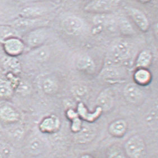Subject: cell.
<instances>
[{
    "mask_svg": "<svg viewBox=\"0 0 158 158\" xmlns=\"http://www.w3.org/2000/svg\"><path fill=\"white\" fill-rule=\"evenodd\" d=\"M146 144L140 135H134L126 141L124 151L129 158H143L146 154Z\"/></svg>",
    "mask_w": 158,
    "mask_h": 158,
    "instance_id": "obj_1",
    "label": "cell"
},
{
    "mask_svg": "<svg viewBox=\"0 0 158 158\" xmlns=\"http://www.w3.org/2000/svg\"><path fill=\"white\" fill-rule=\"evenodd\" d=\"M131 54V47L125 41H120L112 48L107 64L117 65L128 58Z\"/></svg>",
    "mask_w": 158,
    "mask_h": 158,
    "instance_id": "obj_2",
    "label": "cell"
},
{
    "mask_svg": "<svg viewBox=\"0 0 158 158\" xmlns=\"http://www.w3.org/2000/svg\"><path fill=\"white\" fill-rule=\"evenodd\" d=\"M118 3L116 1H92L85 4L84 9L88 12L102 14L111 11L116 8Z\"/></svg>",
    "mask_w": 158,
    "mask_h": 158,
    "instance_id": "obj_3",
    "label": "cell"
},
{
    "mask_svg": "<svg viewBox=\"0 0 158 158\" xmlns=\"http://www.w3.org/2000/svg\"><path fill=\"white\" fill-rule=\"evenodd\" d=\"M48 38V30L44 27H39L30 32L27 35L25 40L29 47L37 48L42 46Z\"/></svg>",
    "mask_w": 158,
    "mask_h": 158,
    "instance_id": "obj_4",
    "label": "cell"
},
{
    "mask_svg": "<svg viewBox=\"0 0 158 158\" xmlns=\"http://www.w3.org/2000/svg\"><path fill=\"white\" fill-rule=\"evenodd\" d=\"M62 27L67 34L78 35L83 29L84 22L80 18L76 16H71L63 20Z\"/></svg>",
    "mask_w": 158,
    "mask_h": 158,
    "instance_id": "obj_5",
    "label": "cell"
},
{
    "mask_svg": "<svg viewBox=\"0 0 158 158\" xmlns=\"http://www.w3.org/2000/svg\"><path fill=\"white\" fill-rule=\"evenodd\" d=\"M123 95L126 101L132 104H139L143 100V92L135 83H130L126 85L123 89Z\"/></svg>",
    "mask_w": 158,
    "mask_h": 158,
    "instance_id": "obj_6",
    "label": "cell"
},
{
    "mask_svg": "<svg viewBox=\"0 0 158 158\" xmlns=\"http://www.w3.org/2000/svg\"><path fill=\"white\" fill-rule=\"evenodd\" d=\"M126 10L137 27L142 31H147L149 28V21L143 12L139 9L132 7H127Z\"/></svg>",
    "mask_w": 158,
    "mask_h": 158,
    "instance_id": "obj_7",
    "label": "cell"
},
{
    "mask_svg": "<svg viewBox=\"0 0 158 158\" xmlns=\"http://www.w3.org/2000/svg\"><path fill=\"white\" fill-rule=\"evenodd\" d=\"M96 130L88 125H82V129L75 135V140L79 144L89 143L96 136Z\"/></svg>",
    "mask_w": 158,
    "mask_h": 158,
    "instance_id": "obj_8",
    "label": "cell"
},
{
    "mask_svg": "<svg viewBox=\"0 0 158 158\" xmlns=\"http://www.w3.org/2000/svg\"><path fill=\"white\" fill-rule=\"evenodd\" d=\"M98 107L102 109V111H108L110 110L114 102V99L111 92L109 89H105L101 92L96 100Z\"/></svg>",
    "mask_w": 158,
    "mask_h": 158,
    "instance_id": "obj_9",
    "label": "cell"
},
{
    "mask_svg": "<svg viewBox=\"0 0 158 158\" xmlns=\"http://www.w3.org/2000/svg\"><path fill=\"white\" fill-rule=\"evenodd\" d=\"M128 129L127 123L123 119L114 120L108 126V132L114 138H123Z\"/></svg>",
    "mask_w": 158,
    "mask_h": 158,
    "instance_id": "obj_10",
    "label": "cell"
},
{
    "mask_svg": "<svg viewBox=\"0 0 158 158\" xmlns=\"http://www.w3.org/2000/svg\"><path fill=\"white\" fill-rule=\"evenodd\" d=\"M24 45L20 40L15 38L8 39L4 42V49L10 56H19L23 53Z\"/></svg>",
    "mask_w": 158,
    "mask_h": 158,
    "instance_id": "obj_11",
    "label": "cell"
},
{
    "mask_svg": "<svg viewBox=\"0 0 158 158\" xmlns=\"http://www.w3.org/2000/svg\"><path fill=\"white\" fill-rule=\"evenodd\" d=\"M102 110L99 107H97L96 111L90 112L83 103H79L77 108V114L79 117L89 123H92L100 117L102 112Z\"/></svg>",
    "mask_w": 158,
    "mask_h": 158,
    "instance_id": "obj_12",
    "label": "cell"
},
{
    "mask_svg": "<svg viewBox=\"0 0 158 158\" xmlns=\"http://www.w3.org/2000/svg\"><path fill=\"white\" fill-rule=\"evenodd\" d=\"M76 64L77 67L79 70L87 73H93L96 69L94 60L87 55L80 56L77 60Z\"/></svg>",
    "mask_w": 158,
    "mask_h": 158,
    "instance_id": "obj_13",
    "label": "cell"
},
{
    "mask_svg": "<svg viewBox=\"0 0 158 158\" xmlns=\"http://www.w3.org/2000/svg\"><path fill=\"white\" fill-rule=\"evenodd\" d=\"M152 78V74L147 68H138L134 74L135 84L139 86H145L149 85Z\"/></svg>",
    "mask_w": 158,
    "mask_h": 158,
    "instance_id": "obj_14",
    "label": "cell"
},
{
    "mask_svg": "<svg viewBox=\"0 0 158 158\" xmlns=\"http://www.w3.org/2000/svg\"><path fill=\"white\" fill-rule=\"evenodd\" d=\"M31 58L38 62H44L48 59L50 56V50L47 47L41 46L35 48L30 54Z\"/></svg>",
    "mask_w": 158,
    "mask_h": 158,
    "instance_id": "obj_15",
    "label": "cell"
},
{
    "mask_svg": "<svg viewBox=\"0 0 158 158\" xmlns=\"http://www.w3.org/2000/svg\"><path fill=\"white\" fill-rule=\"evenodd\" d=\"M152 60V55L149 50L145 49L141 51L138 55L136 65L138 68H148Z\"/></svg>",
    "mask_w": 158,
    "mask_h": 158,
    "instance_id": "obj_16",
    "label": "cell"
},
{
    "mask_svg": "<svg viewBox=\"0 0 158 158\" xmlns=\"http://www.w3.org/2000/svg\"><path fill=\"white\" fill-rule=\"evenodd\" d=\"M19 114L14 108L9 106L0 108V118L7 122H14L18 120Z\"/></svg>",
    "mask_w": 158,
    "mask_h": 158,
    "instance_id": "obj_17",
    "label": "cell"
},
{
    "mask_svg": "<svg viewBox=\"0 0 158 158\" xmlns=\"http://www.w3.org/2000/svg\"><path fill=\"white\" fill-rule=\"evenodd\" d=\"M59 126V120L54 117H48L41 122L40 127L42 131L51 133L56 131Z\"/></svg>",
    "mask_w": 158,
    "mask_h": 158,
    "instance_id": "obj_18",
    "label": "cell"
},
{
    "mask_svg": "<svg viewBox=\"0 0 158 158\" xmlns=\"http://www.w3.org/2000/svg\"><path fill=\"white\" fill-rule=\"evenodd\" d=\"M42 87L45 94H53L58 91V85L55 79L49 77L44 79Z\"/></svg>",
    "mask_w": 158,
    "mask_h": 158,
    "instance_id": "obj_19",
    "label": "cell"
},
{
    "mask_svg": "<svg viewBox=\"0 0 158 158\" xmlns=\"http://www.w3.org/2000/svg\"><path fill=\"white\" fill-rule=\"evenodd\" d=\"M41 23V21L38 19L25 18L16 21L14 23V26L19 29H25L30 27H34Z\"/></svg>",
    "mask_w": 158,
    "mask_h": 158,
    "instance_id": "obj_20",
    "label": "cell"
},
{
    "mask_svg": "<svg viewBox=\"0 0 158 158\" xmlns=\"http://www.w3.org/2000/svg\"><path fill=\"white\" fill-rule=\"evenodd\" d=\"M45 11L43 7H28L25 9H23L21 11V15H23L24 17H27L28 19L32 17H36L42 15Z\"/></svg>",
    "mask_w": 158,
    "mask_h": 158,
    "instance_id": "obj_21",
    "label": "cell"
},
{
    "mask_svg": "<svg viewBox=\"0 0 158 158\" xmlns=\"http://www.w3.org/2000/svg\"><path fill=\"white\" fill-rule=\"evenodd\" d=\"M44 143L40 139L35 138L31 141L29 145L30 152L34 155H39L43 152Z\"/></svg>",
    "mask_w": 158,
    "mask_h": 158,
    "instance_id": "obj_22",
    "label": "cell"
},
{
    "mask_svg": "<svg viewBox=\"0 0 158 158\" xmlns=\"http://www.w3.org/2000/svg\"><path fill=\"white\" fill-rule=\"evenodd\" d=\"M118 27L121 32L125 35H131L134 33V30L131 24L125 18H120L118 20Z\"/></svg>",
    "mask_w": 158,
    "mask_h": 158,
    "instance_id": "obj_23",
    "label": "cell"
},
{
    "mask_svg": "<svg viewBox=\"0 0 158 158\" xmlns=\"http://www.w3.org/2000/svg\"><path fill=\"white\" fill-rule=\"evenodd\" d=\"M107 158H127L124 149L118 146H112L108 149Z\"/></svg>",
    "mask_w": 158,
    "mask_h": 158,
    "instance_id": "obj_24",
    "label": "cell"
},
{
    "mask_svg": "<svg viewBox=\"0 0 158 158\" xmlns=\"http://www.w3.org/2000/svg\"><path fill=\"white\" fill-rule=\"evenodd\" d=\"M103 78L107 81H114L120 77L119 72L114 68L107 67L101 73Z\"/></svg>",
    "mask_w": 158,
    "mask_h": 158,
    "instance_id": "obj_25",
    "label": "cell"
},
{
    "mask_svg": "<svg viewBox=\"0 0 158 158\" xmlns=\"http://www.w3.org/2000/svg\"><path fill=\"white\" fill-rule=\"evenodd\" d=\"M72 94L78 100H83L88 94V89L83 85H76L72 88Z\"/></svg>",
    "mask_w": 158,
    "mask_h": 158,
    "instance_id": "obj_26",
    "label": "cell"
},
{
    "mask_svg": "<svg viewBox=\"0 0 158 158\" xmlns=\"http://www.w3.org/2000/svg\"><path fill=\"white\" fill-rule=\"evenodd\" d=\"M12 94V87L10 83L6 81H0V97H9Z\"/></svg>",
    "mask_w": 158,
    "mask_h": 158,
    "instance_id": "obj_27",
    "label": "cell"
},
{
    "mask_svg": "<svg viewBox=\"0 0 158 158\" xmlns=\"http://www.w3.org/2000/svg\"><path fill=\"white\" fill-rule=\"evenodd\" d=\"M111 19L110 16L106 14H98L94 17V22L95 25L98 26L108 25L111 23Z\"/></svg>",
    "mask_w": 158,
    "mask_h": 158,
    "instance_id": "obj_28",
    "label": "cell"
},
{
    "mask_svg": "<svg viewBox=\"0 0 158 158\" xmlns=\"http://www.w3.org/2000/svg\"><path fill=\"white\" fill-rule=\"evenodd\" d=\"M6 68L11 70H18L20 69V64L17 59L14 58H9L4 62Z\"/></svg>",
    "mask_w": 158,
    "mask_h": 158,
    "instance_id": "obj_29",
    "label": "cell"
},
{
    "mask_svg": "<svg viewBox=\"0 0 158 158\" xmlns=\"http://www.w3.org/2000/svg\"><path fill=\"white\" fill-rule=\"evenodd\" d=\"M72 130L73 131L74 133H77L81 130L82 129V121L81 120L80 117L78 116L72 119Z\"/></svg>",
    "mask_w": 158,
    "mask_h": 158,
    "instance_id": "obj_30",
    "label": "cell"
},
{
    "mask_svg": "<svg viewBox=\"0 0 158 158\" xmlns=\"http://www.w3.org/2000/svg\"><path fill=\"white\" fill-rule=\"evenodd\" d=\"M11 155V150L7 145L0 146V156L2 158H9Z\"/></svg>",
    "mask_w": 158,
    "mask_h": 158,
    "instance_id": "obj_31",
    "label": "cell"
},
{
    "mask_svg": "<svg viewBox=\"0 0 158 158\" xmlns=\"http://www.w3.org/2000/svg\"><path fill=\"white\" fill-rule=\"evenodd\" d=\"M19 90L22 92H23L25 93H27L30 91V87L27 83H23L21 84L19 86Z\"/></svg>",
    "mask_w": 158,
    "mask_h": 158,
    "instance_id": "obj_32",
    "label": "cell"
},
{
    "mask_svg": "<svg viewBox=\"0 0 158 158\" xmlns=\"http://www.w3.org/2000/svg\"><path fill=\"white\" fill-rule=\"evenodd\" d=\"M80 158H94L92 155L88 154H85L81 156Z\"/></svg>",
    "mask_w": 158,
    "mask_h": 158,
    "instance_id": "obj_33",
    "label": "cell"
}]
</instances>
